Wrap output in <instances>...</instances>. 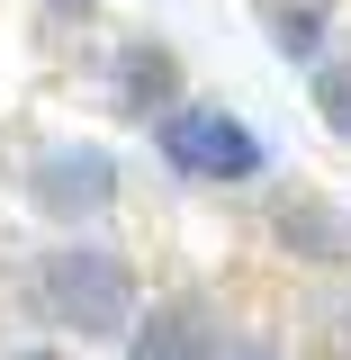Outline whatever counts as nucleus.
<instances>
[{"mask_svg": "<svg viewBox=\"0 0 351 360\" xmlns=\"http://www.w3.org/2000/svg\"><path fill=\"white\" fill-rule=\"evenodd\" d=\"M37 297L63 315V324H82V333H127L135 270L117 262V252H99V243H72V252H54V262L37 270Z\"/></svg>", "mask_w": 351, "mask_h": 360, "instance_id": "1", "label": "nucleus"}, {"mask_svg": "<svg viewBox=\"0 0 351 360\" xmlns=\"http://www.w3.org/2000/svg\"><path fill=\"white\" fill-rule=\"evenodd\" d=\"M162 162L189 172V180H253L262 172V144L225 108H162Z\"/></svg>", "mask_w": 351, "mask_h": 360, "instance_id": "2", "label": "nucleus"}, {"mask_svg": "<svg viewBox=\"0 0 351 360\" xmlns=\"http://www.w3.org/2000/svg\"><path fill=\"white\" fill-rule=\"evenodd\" d=\"M27 189H37L45 217H99L117 198V162L99 144H54V153H37V180Z\"/></svg>", "mask_w": 351, "mask_h": 360, "instance_id": "3", "label": "nucleus"}, {"mask_svg": "<svg viewBox=\"0 0 351 360\" xmlns=\"http://www.w3.org/2000/svg\"><path fill=\"white\" fill-rule=\"evenodd\" d=\"M135 360H217V324L198 307H162L135 324Z\"/></svg>", "mask_w": 351, "mask_h": 360, "instance_id": "4", "label": "nucleus"}, {"mask_svg": "<svg viewBox=\"0 0 351 360\" xmlns=\"http://www.w3.org/2000/svg\"><path fill=\"white\" fill-rule=\"evenodd\" d=\"M117 82H127V99L135 108H172V54H162V45H144V54H127V72H117Z\"/></svg>", "mask_w": 351, "mask_h": 360, "instance_id": "5", "label": "nucleus"}, {"mask_svg": "<svg viewBox=\"0 0 351 360\" xmlns=\"http://www.w3.org/2000/svg\"><path fill=\"white\" fill-rule=\"evenodd\" d=\"M315 99H324V127L351 135V72H324V90H315Z\"/></svg>", "mask_w": 351, "mask_h": 360, "instance_id": "6", "label": "nucleus"}, {"mask_svg": "<svg viewBox=\"0 0 351 360\" xmlns=\"http://www.w3.org/2000/svg\"><path fill=\"white\" fill-rule=\"evenodd\" d=\"M54 9H90V0H54Z\"/></svg>", "mask_w": 351, "mask_h": 360, "instance_id": "7", "label": "nucleus"}, {"mask_svg": "<svg viewBox=\"0 0 351 360\" xmlns=\"http://www.w3.org/2000/svg\"><path fill=\"white\" fill-rule=\"evenodd\" d=\"M18 360H45V352H18Z\"/></svg>", "mask_w": 351, "mask_h": 360, "instance_id": "8", "label": "nucleus"}]
</instances>
